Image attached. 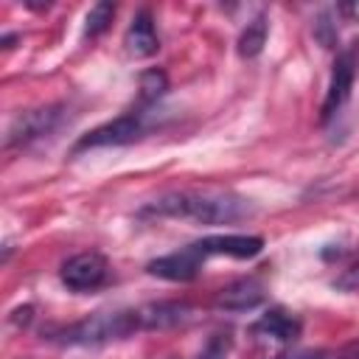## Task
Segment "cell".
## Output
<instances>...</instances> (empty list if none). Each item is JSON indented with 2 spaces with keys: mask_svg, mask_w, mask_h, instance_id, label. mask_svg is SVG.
Listing matches in <instances>:
<instances>
[{
  "mask_svg": "<svg viewBox=\"0 0 359 359\" xmlns=\"http://www.w3.org/2000/svg\"><path fill=\"white\" fill-rule=\"evenodd\" d=\"M146 213L165 216V219H185L196 224H233L252 216V202L222 188H202V191H168L157 196Z\"/></svg>",
  "mask_w": 359,
  "mask_h": 359,
  "instance_id": "1",
  "label": "cell"
},
{
  "mask_svg": "<svg viewBox=\"0 0 359 359\" xmlns=\"http://www.w3.org/2000/svg\"><path fill=\"white\" fill-rule=\"evenodd\" d=\"M135 331H146L143 311L140 309H112V311H95L79 323L56 328L48 334V339L59 342V345L95 348V345H107L115 339H126Z\"/></svg>",
  "mask_w": 359,
  "mask_h": 359,
  "instance_id": "2",
  "label": "cell"
},
{
  "mask_svg": "<svg viewBox=\"0 0 359 359\" xmlns=\"http://www.w3.org/2000/svg\"><path fill=\"white\" fill-rule=\"evenodd\" d=\"M151 115H154V107H132L129 112L118 115L115 121L109 123H101L95 126L93 132H87L79 143H76V151H84V149H101V146H126V143H135L140 140L149 129H151Z\"/></svg>",
  "mask_w": 359,
  "mask_h": 359,
  "instance_id": "3",
  "label": "cell"
},
{
  "mask_svg": "<svg viewBox=\"0 0 359 359\" xmlns=\"http://www.w3.org/2000/svg\"><path fill=\"white\" fill-rule=\"evenodd\" d=\"M356 73H359V42H351L334 59L331 81H328V90H325V98H323V107H320V121L323 123L334 121L345 109V104L351 98V90H353V81H356Z\"/></svg>",
  "mask_w": 359,
  "mask_h": 359,
  "instance_id": "4",
  "label": "cell"
},
{
  "mask_svg": "<svg viewBox=\"0 0 359 359\" xmlns=\"http://www.w3.org/2000/svg\"><path fill=\"white\" fill-rule=\"evenodd\" d=\"M62 121H65V107L62 104H50V107H42V109H28V112H22L11 121V126L6 132V149L28 146L34 140H42L45 135H53Z\"/></svg>",
  "mask_w": 359,
  "mask_h": 359,
  "instance_id": "5",
  "label": "cell"
},
{
  "mask_svg": "<svg viewBox=\"0 0 359 359\" xmlns=\"http://www.w3.org/2000/svg\"><path fill=\"white\" fill-rule=\"evenodd\" d=\"M59 278H62V283L70 289V292H95V289H101L104 283H107V278H109V264H107V258L101 255V252H95V250H90V252H76V255H70L65 264H62V269H59Z\"/></svg>",
  "mask_w": 359,
  "mask_h": 359,
  "instance_id": "6",
  "label": "cell"
},
{
  "mask_svg": "<svg viewBox=\"0 0 359 359\" xmlns=\"http://www.w3.org/2000/svg\"><path fill=\"white\" fill-rule=\"evenodd\" d=\"M205 261H208V258L199 252V247H196V241H194V244H188V247H182V250H177V252H168V255H160V258L149 261L146 269H149V275H154V278L174 280V283H185V280H194V278L199 275V269H202Z\"/></svg>",
  "mask_w": 359,
  "mask_h": 359,
  "instance_id": "7",
  "label": "cell"
},
{
  "mask_svg": "<svg viewBox=\"0 0 359 359\" xmlns=\"http://www.w3.org/2000/svg\"><path fill=\"white\" fill-rule=\"evenodd\" d=\"M199 252L205 258L213 255H227V258H255L264 250V238L261 236H244V233H230V236H208L202 241H196Z\"/></svg>",
  "mask_w": 359,
  "mask_h": 359,
  "instance_id": "8",
  "label": "cell"
},
{
  "mask_svg": "<svg viewBox=\"0 0 359 359\" xmlns=\"http://www.w3.org/2000/svg\"><path fill=\"white\" fill-rule=\"evenodd\" d=\"M266 297L264 283L255 278H241L227 283L219 294H216V306L224 311H252L255 306H261Z\"/></svg>",
  "mask_w": 359,
  "mask_h": 359,
  "instance_id": "9",
  "label": "cell"
},
{
  "mask_svg": "<svg viewBox=\"0 0 359 359\" xmlns=\"http://www.w3.org/2000/svg\"><path fill=\"white\" fill-rule=\"evenodd\" d=\"M123 45L135 59H149L160 50V36H157L154 20L146 8L132 17V22L126 28V36H123Z\"/></svg>",
  "mask_w": 359,
  "mask_h": 359,
  "instance_id": "10",
  "label": "cell"
},
{
  "mask_svg": "<svg viewBox=\"0 0 359 359\" xmlns=\"http://www.w3.org/2000/svg\"><path fill=\"white\" fill-rule=\"evenodd\" d=\"M303 325L294 314H289L286 309H269L266 314H261V320L252 325V334L272 339V342H294L300 337Z\"/></svg>",
  "mask_w": 359,
  "mask_h": 359,
  "instance_id": "11",
  "label": "cell"
},
{
  "mask_svg": "<svg viewBox=\"0 0 359 359\" xmlns=\"http://www.w3.org/2000/svg\"><path fill=\"white\" fill-rule=\"evenodd\" d=\"M266 34H269V22H266L264 14H258L255 20H250L247 28L238 36V56L241 59H255L264 50V45H266Z\"/></svg>",
  "mask_w": 359,
  "mask_h": 359,
  "instance_id": "12",
  "label": "cell"
},
{
  "mask_svg": "<svg viewBox=\"0 0 359 359\" xmlns=\"http://www.w3.org/2000/svg\"><path fill=\"white\" fill-rule=\"evenodd\" d=\"M165 90H168L165 73L163 70H146L140 76V98H137V104L140 107H157V101L165 95Z\"/></svg>",
  "mask_w": 359,
  "mask_h": 359,
  "instance_id": "13",
  "label": "cell"
},
{
  "mask_svg": "<svg viewBox=\"0 0 359 359\" xmlns=\"http://www.w3.org/2000/svg\"><path fill=\"white\" fill-rule=\"evenodd\" d=\"M112 17H115V6H112V3H95V6L90 8V14H87V28H84V34H87L90 39L101 36V34L109 28Z\"/></svg>",
  "mask_w": 359,
  "mask_h": 359,
  "instance_id": "14",
  "label": "cell"
},
{
  "mask_svg": "<svg viewBox=\"0 0 359 359\" xmlns=\"http://www.w3.org/2000/svg\"><path fill=\"white\" fill-rule=\"evenodd\" d=\"M227 348H230V339L224 334H216V337H210V342L205 345V351L196 359H224L227 356Z\"/></svg>",
  "mask_w": 359,
  "mask_h": 359,
  "instance_id": "15",
  "label": "cell"
},
{
  "mask_svg": "<svg viewBox=\"0 0 359 359\" xmlns=\"http://www.w3.org/2000/svg\"><path fill=\"white\" fill-rule=\"evenodd\" d=\"M337 286H339V289H359V261H356L345 275L337 278Z\"/></svg>",
  "mask_w": 359,
  "mask_h": 359,
  "instance_id": "16",
  "label": "cell"
},
{
  "mask_svg": "<svg viewBox=\"0 0 359 359\" xmlns=\"http://www.w3.org/2000/svg\"><path fill=\"white\" fill-rule=\"evenodd\" d=\"M275 359H325L323 351H309V348H300V351H286V353H278Z\"/></svg>",
  "mask_w": 359,
  "mask_h": 359,
  "instance_id": "17",
  "label": "cell"
}]
</instances>
